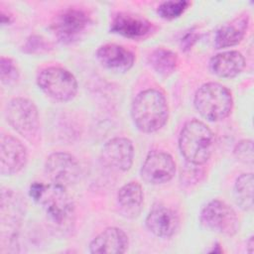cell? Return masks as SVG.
I'll list each match as a JSON object with an SVG mask.
<instances>
[{
    "label": "cell",
    "instance_id": "1",
    "mask_svg": "<svg viewBox=\"0 0 254 254\" xmlns=\"http://www.w3.org/2000/svg\"><path fill=\"white\" fill-rule=\"evenodd\" d=\"M30 195L44 209L48 219L58 227L71 225L74 217V204L65 187L51 183H33Z\"/></svg>",
    "mask_w": 254,
    "mask_h": 254
},
{
    "label": "cell",
    "instance_id": "2",
    "mask_svg": "<svg viewBox=\"0 0 254 254\" xmlns=\"http://www.w3.org/2000/svg\"><path fill=\"white\" fill-rule=\"evenodd\" d=\"M131 116L136 127L145 133L160 130L167 122L169 106L164 93L155 88L141 91L133 100Z\"/></svg>",
    "mask_w": 254,
    "mask_h": 254
},
{
    "label": "cell",
    "instance_id": "3",
    "mask_svg": "<svg viewBox=\"0 0 254 254\" xmlns=\"http://www.w3.org/2000/svg\"><path fill=\"white\" fill-rule=\"evenodd\" d=\"M179 147L182 155L190 164L202 165L208 161L213 151V133L202 121L190 120L181 130Z\"/></svg>",
    "mask_w": 254,
    "mask_h": 254
},
{
    "label": "cell",
    "instance_id": "4",
    "mask_svg": "<svg viewBox=\"0 0 254 254\" xmlns=\"http://www.w3.org/2000/svg\"><path fill=\"white\" fill-rule=\"evenodd\" d=\"M193 103L203 118L220 121L230 114L233 100L227 87L218 82H207L196 90Z\"/></svg>",
    "mask_w": 254,
    "mask_h": 254
},
{
    "label": "cell",
    "instance_id": "5",
    "mask_svg": "<svg viewBox=\"0 0 254 254\" xmlns=\"http://www.w3.org/2000/svg\"><path fill=\"white\" fill-rule=\"evenodd\" d=\"M37 84L49 97L62 102L71 100L78 88L74 75L59 66L42 69L37 76Z\"/></svg>",
    "mask_w": 254,
    "mask_h": 254
},
{
    "label": "cell",
    "instance_id": "6",
    "mask_svg": "<svg viewBox=\"0 0 254 254\" xmlns=\"http://www.w3.org/2000/svg\"><path fill=\"white\" fill-rule=\"evenodd\" d=\"M8 123L26 139L35 137L40 128L39 112L33 101L17 97L9 101L6 107Z\"/></svg>",
    "mask_w": 254,
    "mask_h": 254
},
{
    "label": "cell",
    "instance_id": "7",
    "mask_svg": "<svg viewBox=\"0 0 254 254\" xmlns=\"http://www.w3.org/2000/svg\"><path fill=\"white\" fill-rule=\"evenodd\" d=\"M199 220L205 228L227 236L234 235L239 228L235 210L220 199L207 202L200 211Z\"/></svg>",
    "mask_w": 254,
    "mask_h": 254
},
{
    "label": "cell",
    "instance_id": "8",
    "mask_svg": "<svg viewBox=\"0 0 254 254\" xmlns=\"http://www.w3.org/2000/svg\"><path fill=\"white\" fill-rule=\"evenodd\" d=\"M90 24L85 11L69 7L60 11L52 23V31L63 44H71L81 38Z\"/></svg>",
    "mask_w": 254,
    "mask_h": 254
},
{
    "label": "cell",
    "instance_id": "9",
    "mask_svg": "<svg viewBox=\"0 0 254 254\" xmlns=\"http://www.w3.org/2000/svg\"><path fill=\"white\" fill-rule=\"evenodd\" d=\"M45 172L52 183L69 187L74 185L80 177V167L76 159L65 152L51 154L45 163Z\"/></svg>",
    "mask_w": 254,
    "mask_h": 254
},
{
    "label": "cell",
    "instance_id": "10",
    "mask_svg": "<svg viewBox=\"0 0 254 254\" xmlns=\"http://www.w3.org/2000/svg\"><path fill=\"white\" fill-rule=\"evenodd\" d=\"M176 173V163L173 157L162 151H154L148 154L142 168V179L152 185H161L171 181Z\"/></svg>",
    "mask_w": 254,
    "mask_h": 254
},
{
    "label": "cell",
    "instance_id": "11",
    "mask_svg": "<svg viewBox=\"0 0 254 254\" xmlns=\"http://www.w3.org/2000/svg\"><path fill=\"white\" fill-rule=\"evenodd\" d=\"M25 146L15 137L2 134L0 138V172L10 176L20 172L27 163Z\"/></svg>",
    "mask_w": 254,
    "mask_h": 254
},
{
    "label": "cell",
    "instance_id": "12",
    "mask_svg": "<svg viewBox=\"0 0 254 254\" xmlns=\"http://www.w3.org/2000/svg\"><path fill=\"white\" fill-rule=\"evenodd\" d=\"M103 163L117 171H128L134 160V146L128 138L116 137L107 141L101 151Z\"/></svg>",
    "mask_w": 254,
    "mask_h": 254
},
{
    "label": "cell",
    "instance_id": "13",
    "mask_svg": "<svg viewBox=\"0 0 254 254\" xmlns=\"http://www.w3.org/2000/svg\"><path fill=\"white\" fill-rule=\"evenodd\" d=\"M146 226L155 236L169 238L176 233L179 227V217L173 209L164 205H157L148 213Z\"/></svg>",
    "mask_w": 254,
    "mask_h": 254
},
{
    "label": "cell",
    "instance_id": "14",
    "mask_svg": "<svg viewBox=\"0 0 254 254\" xmlns=\"http://www.w3.org/2000/svg\"><path fill=\"white\" fill-rule=\"evenodd\" d=\"M96 58L104 67L117 72L129 70L135 61L134 55L129 50L116 44L99 47L96 51Z\"/></svg>",
    "mask_w": 254,
    "mask_h": 254
},
{
    "label": "cell",
    "instance_id": "15",
    "mask_svg": "<svg viewBox=\"0 0 254 254\" xmlns=\"http://www.w3.org/2000/svg\"><path fill=\"white\" fill-rule=\"evenodd\" d=\"M152 30V24L145 18L131 13L117 14L110 25L112 33L130 39L142 38Z\"/></svg>",
    "mask_w": 254,
    "mask_h": 254
},
{
    "label": "cell",
    "instance_id": "16",
    "mask_svg": "<svg viewBox=\"0 0 254 254\" xmlns=\"http://www.w3.org/2000/svg\"><path fill=\"white\" fill-rule=\"evenodd\" d=\"M128 244V236L122 229L108 227L93 238L89 250L91 253H124Z\"/></svg>",
    "mask_w": 254,
    "mask_h": 254
},
{
    "label": "cell",
    "instance_id": "17",
    "mask_svg": "<svg viewBox=\"0 0 254 254\" xmlns=\"http://www.w3.org/2000/svg\"><path fill=\"white\" fill-rule=\"evenodd\" d=\"M144 192L137 182H129L117 192V203L120 213L126 218L137 217L143 206Z\"/></svg>",
    "mask_w": 254,
    "mask_h": 254
},
{
    "label": "cell",
    "instance_id": "18",
    "mask_svg": "<svg viewBox=\"0 0 254 254\" xmlns=\"http://www.w3.org/2000/svg\"><path fill=\"white\" fill-rule=\"evenodd\" d=\"M249 25V16L240 15L222 25L216 32L214 45L216 49L228 48L239 44L246 35Z\"/></svg>",
    "mask_w": 254,
    "mask_h": 254
},
{
    "label": "cell",
    "instance_id": "19",
    "mask_svg": "<svg viewBox=\"0 0 254 254\" xmlns=\"http://www.w3.org/2000/svg\"><path fill=\"white\" fill-rule=\"evenodd\" d=\"M209 66L211 71L219 77H234L245 66L243 55L237 51H227L211 58Z\"/></svg>",
    "mask_w": 254,
    "mask_h": 254
},
{
    "label": "cell",
    "instance_id": "20",
    "mask_svg": "<svg viewBox=\"0 0 254 254\" xmlns=\"http://www.w3.org/2000/svg\"><path fill=\"white\" fill-rule=\"evenodd\" d=\"M26 202L23 197L11 190L1 191V221L8 225H16L25 215Z\"/></svg>",
    "mask_w": 254,
    "mask_h": 254
},
{
    "label": "cell",
    "instance_id": "21",
    "mask_svg": "<svg viewBox=\"0 0 254 254\" xmlns=\"http://www.w3.org/2000/svg\"><path fill=\"white\" fill-rule=\"evenodd\" d=\"M254 178L252 173L240 175L234 184V197L236 203L243 210H251L253 208V189Z\"/></svg>",
    "mask_w": 254,
    "mask_h": 254
},
{
    "label": "cell",
    "instance_id": "22",
    "mask_svg": "<svg viewBox=\"0 0 254 254\" xmlns=\"http://www.w3.org/2000/svg\"><path fill=\"white\" fill-rule=\"evenodd\" d=\"M152 67L161 75H170L177 67V54L165 48H158L153 51L149 57Z\"/></svg>",
    "mask_w": 254,
    "mask_h": 254
},
{
    "label": "cell",
    "instance_id": "23",
    "mask_svg": "<svg viewBox=\"0 0 254 254\" xmlns=\"http://www.w3.org/2000/svg\"><path fill=\"white\" fill-rule=\"evenodd\" d=\"M190 2L187 0H171L162 2L157 9V13L160 17L167 20H172L180 17L190 6Z\"/></svg>",
    "mask_w": 254,
    "mask_h": 254
},
{
    "label": "cell",
    "instance_id": "24",
    "mask_svg": "<svg viewBox=\"0 0 254 254\" xmlns=\"http://www.w3.org/2000/svg\"><path fill=\"white\" fill-rule=\"evenodd\" d=\"M19 77V70L15 63L5 57H1L0 61V78L3 84H11Z\"/></svg>",
    "mask_w": 254,
    "mask_h": 254
},
{
    "label": "cell",
    "instance_id": "25",
    "mask_svg": "<svg viewBox=\"0 0 254 254\" xmlns=\"http://www.w3.org/2000/svg\"><path fill=\"white\" fill-rule=\"evenodd\" d=\"M234 155L236 159L244 164H253V142L251 140H241L234 148Z\"/></svg>",
    "mask_w": 254,
    "mask_h": 254
},
{
    "label": "cell",
    "instance_id": "26",
    "mask_svg": "<svg viewBox=\"0 0 254 254\" xmlns=\"http://www.w3.org/2000/svg\"><path fill=\"white\" fill-rule=\"evenodd\" d=\"M23 51L28 54H36V53H43L48 51L49 44L40 36H32L30 37L26 44L23 47Z\"/></svg>",
    "mask_w": 254,
    "mask_h": 254
},
{
    "label": "cell",
    "instance_id": "27",
    "mask_svg": "<svg viewBox=\"0 0 254 254\" xmlns=\"http://www.w3.org/2000/svg\"><path fill=\"white\" fill-rule=\"evenodd\" d=\"M248 251L250 252V253H252L253 252V236H251L250 237V239L248 240Z\"/></svg>",
    "mask_w": 254,
    "mask_h": 254
}]
</instances>
